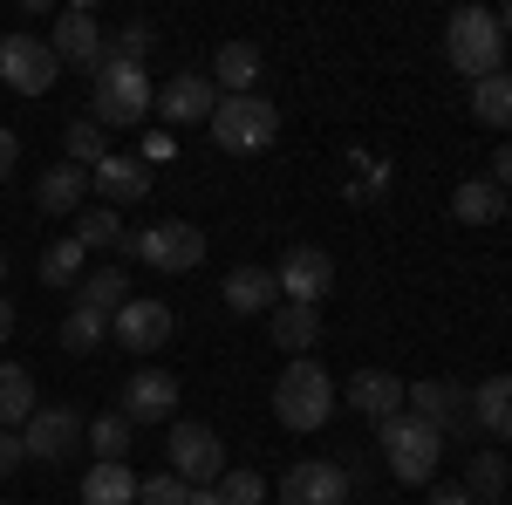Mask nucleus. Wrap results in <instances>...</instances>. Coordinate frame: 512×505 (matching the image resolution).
<instances>
[{
  "label": "nucleus",
  "instance_id": "nucleus-1",
  "mask_svg": "<svg viewBox=\"0 0 512 505\" xmlns=\"http://www.w3.org/2000/svg\"><path fill=\"white\" fill-rule=\"evenodd\" d=\"M444 55H451V69L458 76H499L506 69V28H499V14L492 7H458L451 21H444Z\"/></svg>",
  "mask_w": 512,
  "mask_h": 505
},
{
  "label": "nucleus",
  "instance_id": "nucleus-2",
  "mask_svg": "<svg viewBox=\"0 0 512 505\" xmlns=\"http://www.w3.org/2000/svg\"><path fill=\"white\" fill-rule=\"evenodd\" d=\"M274 417L287 430H328V417H335V383H328V369H321L315 355H301V362H287L274 376Z\"/></svg>",
  "mask_w": 512,
  "mask_h": 505
},
{
  "label": "nucleus",
  "instance_id": "nucleus-3",
  "mask_svg": "<svg viewBox=\"0 0 512 505\" xmlns=\"http://www.w3.org/2000/svg\"><path fill=\"white\" fill-rule=\"evenodd\" d=\"M96 123L103 130H130V123H144L151 110H158V89H151V76H144V62H103L96 69Z\"/></svg>",
  "mask_w": 512,
  "mask_h": 505
},
{
  "label": "nucleus",
  "instance_id": "nucleus-4",
  "mask_svg": "<svg viewBox=\"0 0 512 505\" xmlns=\"http://www.w3.org/2000/svg\"><path fill=\"white\" fill-rule=\"evenodd\" d=\"M280 137V110L253 89V96H219V110H212V144L233 157H260L274 151Z\"/></svg>",
  "mask_w": 512,
  "mask_h": 505
},
{
  "label": "nucleus",
  "instance_id": "nucleus-5",
  "mask_svg": "<svg viewBox=\"0 0 512 505\" xmlns=\"http://www.w3.org/2000/svg\"><path fill=\"white\" fill-rule=\"evenodd\" d=\"M376 437H383V465H390L403 485H431V478H437V451H444V437H437L424 417L396 410L390 424H376Z\"/></svg>",
  "mask_w": 512,
  "mask_h": 505
},
{
  "label": "nucleus",
  "instance_id": "nucleus-6",
  "mask_svg": "<svg viewBox=\"0 0 512 505\" xmlns=\"http://www.w3.org/2000/svg\"><path fill=\"white\" fill-rule=\"evenodd\" d=\"M403 403H410V417H424V424L451 444V437H472L478 417H472V389L465 383H444V376H431V383H410L403 389Z\"/></svg>",
  "mask_w": 512,
  "mask_h": 505
},
{
  "label": "nucleus",
  "instance_id": "nucleus-7",
  "mask_svg": "<svg viewBox=\"0 0 512 505\" xmlns=\"http://www.w3.org/2000/svg\"><path fill=\"white\" fill-rule=\"evenodd\" d=\"M164 458H171V471L185 478V485H219V465H226V437L212 424H171L164 430Z\"/></svg>",
  "mask_w": 512,
  "mask_h": 505
},
{
  "label": "nucleus",
  "instance_id": "nucleus-8",
  "mask_svg": "<svg viewBox=\"0 0 512 505\" xmlns=\"http://www.w3.org/2000/svg\"><path fill=\"white\" fill-rule=\"evenodd\" d=\"M123 253H137L151 273H192L198 260H205V233L185 226V219H158L151 233H137Z\"/></svg>",
  "mask_w": 512,
  "mask_h": 505
},
{
  "label": "nucleus",
  "instance_id": "nucleus-9",
  "mask_svg": "<svg viewBox=\"0 0 512 505\" xmlns=\"http://www.w3.org/2000/svg\"><path fill=\"white\" fill-rule=\"evenodd\" d=\"M48 48H55V62H69V69H89V76L110 62L103 21H96L89 7H62V14H55V35H48Z\"/></svg>",
  "mask_w": 512,
  "mask_h": 505
},
{
  "label": "nucleus",
  "instance_id": "nucleus-10",
  "mask_svg": "<svg viewBox=\"0 0 512 505\" xmlns=\"http://www.w3.org/2000/svg\"><path fill=\"white\" fill-rule=\"evenodd\" d=\"M55 48L41 35H0V82L7 89H21V96H41L48 82H55Z\"/></svg>",
  "mask_w": 512,
  "mask_h": 505
},
{
  "label": "nucleus",
  "instance_id": "nucleus-11",
  "mask_svg": "<svg viewBox=\"0 0 512 505\" xmlns=\"http://www.w3.org/2000/svg\"><path fill=\"white\" fill-rule=\"evenodd\" d=\"M274 280H280V294H287L294 308H321V294L335 287V260H328L321 246H287Z\"/></svg>",
  "mask_w": 512,
  "mask_h": 505
},
{
  "label": "nucleus",
  "instance_id": "nucleus-12",
  "mask_svg": "<svg viewBox=\"0 0 512 505\" xmlns=\"http://www.w3.org/2000/svg\"><path fill=\"white\" fill-rule=\"evenodd\" d=\"M82 430H89V424H82L76 410H69V403H55V410H35V417L21 424V451H28L35 465H62V458L82 444Z\"/></svg>",
  "mask_w": 512,
  "mask_h": 505
},
{
  "label": "nucleus",
  "instance_id": "nucleus-13",
  "mask_svg": "<svg viewBox=\"0 0 512 505\" xmlns=\"http://www.w3.org/2000/svg\"><path fill=\"white\" fill-rule=\"evenodd\" d=\"M280 505H349V465L301 458V465L280 478Z\"/></svg>",
  "mask_w": 512,
  "mask_h": 505
},
{
  "label": "nucleus",
  "instance_id": "nucleus-14",
  "mask_svg": "<svg viewBox=\"0 0 512 505\" xmlns=\"http://www.w3.org/2000/svg\"><path fill=\"white\" fill-rule=\"evenodd\" d=\"M171 328H178V321H171V308H164V301H123L117 321H110V335H117L130 355L164 349V342H171Z\"/></svg>",
  "mask_w": 512,
  "mask_h": 505
},
{
  "label": "nucleus",
  "instance_id": "nucleus-15",
  "mask_svg": "<svg viewBox=\"0 0 512 505\" xmlns=\"http://www.w3.org/2000/svg\"><path fill=\"white\" fill-rule=\"evenodd\" d=\"M130 424H171V410H178V383L164 376V369H137V376H123V403H117Z\"/></svg>",
  "mask_w": 512,
  "mask_h": 505
},
{
  "label": "nucleus",
  "instance_id": "nucleus-16",
  "mask_svg": "<svg viewBox=\"0 0 512 505\" xmlns=\"http://www.w3.org/2000/svg\"><path fill=\"white\" fill-rule=\"evenodd\" d=\"M89 185L103 192V205H144V198H151V164H144V157H117V151H110L96 171H89Z\"/></svg>",
  "mask_w": 512,
  "mask_h": 505
},
{
  "label": "nucleus",
  "instance_id": "nucleus-17",
  "mask_svg": "<svg viewBox=\"0 0 512 505\" xmlns=\"http://www.w3.org/2000/svg\"><path fill=\"white\" fill-rule=\"evenodd\" d=\"M342 396H349L355 417H369V424H390L396 410H403V383H396L390 369H355Z\"/></svg>",
  "mask_w": 512,
  "mask_h": 505
},
{
  "label": "nucleus",
  "instance_id": "nucleus-18",
  "mask_svg": "<svg viewBox=\"0 0 512 505\" xmlns=\"http://www.w3.org/2000/svg\"><path fill=\"white\" fill-rule=\"evenodd\" d=\"M158 110H164V123H212L219 89H212V76H171L158 89Z\"/></svg>",
  "mask_w": 512,
  "mask_h": 505
},
{
  "label": "nucleus",
  "instance_id": "nucleus-19",
  "mask_svg": "<svg viewBox=\"0 0 512 505\" xmlns=\"http://www.w3.org/2000/svg\"><path fill=\"white\" fill-rule=\"evenodd\" d=\"M226 308H233V314H274L280 308L274 267H233V273H226Z\"/></svg>",
  "mask_w": 512,
  "mask_h": 505
},
{
  "label": "nucleus",
  "instance_id": "nucleus-20",
  "mask_svg": "<svg viewBox=\"0 0 512 505\" xmlns=\"http://www.w3.org/2000/svg\"><path fill=\"white\" fill-rule=\"evenodd\" d=\"M212 89L219 96H253V82H260V48L253 41H219V62H212Z\"/></svg>",
  "mask_w": 512,
  "mask_h": 505
},
{
  "label": "nucleus",
  "instance_id": "nucleus-21",
  "mask_svg": "<svg viewBox=\"0 0 512 505\" xmlns=\"http://www.w3.org/2000/svg\"><path fill=\"white\" fill-rule=\"evenodd\" d=\"M315 342H321V314L280 301L274 308V349L287 355V362H301V355H315Z\"/></svg>",
  "mask_w": 512,
  "mask_h": 505
},
{
  "label": "nucleus",
  "instance_id": "nucleus-22",
  "mask_svg": "<svg viewBox=\"0 0 512 505\" xmlns=\"http://www.w3.org/2000/svg\"><path fill=\"white\" fill-rule=\"evenodd\" d=\"M82 192H89V171H82V164H48V171H41V185H35L41 212H55V219L82 212Z\"/></svg>",
  "mask_w": 512,
  "mask_h": 505
},
{
  "label": "nucleus",
  "instance_id": "nucleus-23",
  "mask_svg": "<svg viewBox=\"0 0 512 505\" xmlns=\"http://www.w3.org/2000/svg\"><path fill=\"white\" fill-rule=\"evenodd\" d=\"M35 376L21 369V362H0V430H21L35 417Z\"/></svg>",
  "mask_w": 512,
  "mask_h": 505
},
{
  "label": "nucleus",
  "instance_id": "nucleus-24",
  "mask_svg": "<svg viewBox=\"0 0 512 505\" xmlns=\"http://www.w3.org/2000/svg\"><path fill=\"white\" fill-rule=\"evenodd\" d=\"M82 444H89V451H96V465H123V451H130V444H137V424H130V417H123V410H103V417H96V424L82 430Z\"/></svg>",
  "mask_w": 512,
  "mask_h": 505
},
{
  "label": "nucleus",
  "instance_id": "nucleus-25",
  "mask_svg": "<svg viewBox=\"0 0 512 505\" xmlns=\"http://www.w3.org/2000/svg\"><path fill=\"white\" fill-rule=\"evenodd\" d=\"M472 417L485 437H512V376H492L472 389Z\"/></svg>",
  "mask_w": 512,
  "mask_h": 505
},
{
  "label": "nucleus",
  "instance_id": "nucleus-26",
  "mask_svg": "<svg viewBox=\"0 0 512 505\" xmlns=\"http://www.w3.org/2000/svg\"><path fill=\"white\" fill-rule=\"evenodd\" d=\"M451 212H458L465 226H492V219H506V192H499L492 178H465L458 198H451Z\"/></svg>",
  "mask_w": 512,
  "mask_h": 505
},
{
  "label": "nucleus",
  "instance_id": "nucleus-27",
  "mask_svg": "<svg viewBox=\"0 0 512 505\" xmlns=\"http://www.w3.org/2000/svg\"><path fill=\"white\" fill-rule=\"evenodd\" d=\"M472 117L485 123V130H512V69L472 82Z\"/></svg>",
  "mask_w": 512,
  "mask_h": 505
},
{
  "label": "nucleus",
  "instance_id": "nucleus-28",
  "mask_svg": "<svg viewBox=\"0 0 512 505\" xmlns=\"http://www.w3.org/2000/svg\"><path fill=\"white\" fill-rule=\"evenodd\" d=\"M82 505H137V478H130V465H89V478H82Z\"/></svg>",
  "mask_w": 512,
  "mask_h": 505
},
{
  "label": "nucleus",
  "instance_id": "nucleus-29",
  "mask_svg": "<svg viewBox=\"0 0 512 505\" xmlns=\"http://www.w3.org/2000/svg\"><path fill=\"white\" fill-rule=\"evenodd\" d=\"M130 301V280H123L117 267H96V273H82V294H76V308H96V314H110L117 321V308Z\"/></svg>",
  "mask_w": 512,
  "mask_h": 505
},
{
  "label": "nucleus",
  "instance_id": "nucleus-30",
  "mask_svg": "<svg viewBox=\"0 0 512 505\" xmlns=\"http://www.w3.org/2000/svg\"><path fill=\"white\" fill-rule=\"evenodd\" d=\"M55 335H62V349L89 355V349H103V342H110V314H96V308H69Z\"/></svg>",
  "mask_w": 512,
  "mask_h": 505
},
{
  "label": "nucleus",
  "instance_id": "nucleus-31",
  "mask_svg": "<svg viewBox=\"0 0 512 505\" xmlns=\"http://www.w3.org/2000/svg\"><path fill=\"white\" fill-rule=\"evenodd\" d=\"M62 151H69V164L96 171V164L110 157V137H103V123H96V117H76L69 130H62Z\"/></svg>",
  "mask_w": 512,
  "mask_h": 505
},
{
  "label": "nucleus",
  "instance_id": "nucleus-32",
  "mask_svg": "<svg viewBox=\"0 0 512 505\" xmlns=\"http://www.w3.org/2000/svg\"><path fill=\"white\" fill-rule=\"evenodd\" d=\"M76 239H82V253H89V246H130V233H123V219H117V205L76 212Z\"/></svg>",
  "mask_w": 512,
  "mask_h": 505
},
{
  "label": "nucleus",
  "instance_id": "nucleus-33",
  "mask_svg": "<svg viewBox=\"0 0 512 505\" xmlns=\"http://www.w3.org/2000/svg\"><path fill=\"white\" fill-rule=\"evenodd\" d=\"M41 280L48 287H69V280H82V239H48V253H41Z\"/></svg>",
  "mask_w": 512,
  "mask_h": 505
},
{
  "label": "nucleus",
  "instance_id": "nucleus-34",
  "mask_svg": "<svg viewBox=\"0 0 512 505\" xmlns=\"http://www.w3.org/2000/svg\"><path fill=\"white\" fill-rule=\"evenodd\" d=\"M465 492H472V499H499V492H506V458H499V451H472Z\"/></svg>",
  "mask_w": 512,
  "mask_h": 505
},
{
  "label": "nucleus",
  "instance_id": "nucleus-35",
  "mask_svg": "<svg viewBox=\"0 0 512 505\" xmlns=\"http://www.w3.org/2000/svg\"><path fill=\"white\" fill-rule=\"evenodd\" d=\"M212 492H219V505H260L267 499V478H260V471H219Z\"/></svg>",
  "mask_w": 512,
  "mask_h": 505
},
{
  "label": "nucleus",
  "instance_id": "nucleus-36",
  "mask_svg": "<svg viewBox=\"0 0 512 505\" xmlns=\"http://www.w3.org/2000/svg\"><path fill=\"white\" fill-rule=\"evenodd\" d=\"M185 478L178 471H158V478H137V505H185Z\"/></svg>",
  "mask_w": 512,
  "mask_h": 505
},
{
  "label": "nucleus",
  "instance_id": "nucleus-37",
  "mask_svg": "<svg viewBox=\"0 0 512 505\" xmlns=\"http://www.w3.org/2000/svg\"><path fill=\"white\" fill-rule=\"evenodd\" d=\"M151 21H123L117 28V41H110V55H117V62H144V55H151Z\"/></svg>",
  "mask_w": 512,
  "mask_h": 505
},
{
  "label": "nucleus",
  "instance_id": "nucleus-38",
  "mask_svg": "<svg viewBox=\"0 0 512 505\" xmlns=\"http://www.w3.org/2000/svg\"><path fill=\"white\" fill-rule=\"evenodd\" d=\"M21 465H28V451H21V430H0V478H14Z\"/></svg>",
  "mask_w": 512,
  "mask_h": 505
},
{
  "label": "nucleus",
  "instance_id": "nucleus-39",
  "mask_svg": "<svg viewBox=\"0 0 512 505\" xmlns=\"http://www.w3.org/2000/svg\"><path fill=\"white\" fill-rule=\"evenodd\" d=\"M492 185L512 198V144H499V151H492Z\"/></svg>",
  "mask_w": 512,
  "mask_h": 505
},
{
  "label": "nucleus",
  "instance_id": "nucleus-40",
  "mask_svg": "<svg viewBox=\"0 0 512 505\" xmlns=\"http://www.w3.org/2000/svg\"><path fill=\"white\" fill-rule=\"evenodd\" d=\"M144 164H171V137H164V130L144 137Z\"/></svg>",
  "mask_w": 512,
  "mask_h": 505
},
{
  "label": "nucleus",
  "instance_id": "nucleus-41",
  "mask_svg": "<svg viewBox=\"0 0 512 505\" xmlns=\"http://www.w3.org/2000/svg\"><path fill=\"white\" fill-rule=\"evenodd\" d=\"M424 505H472V492L465 485H437V492H424Z\"/></svg>",
  "mask_w": 512,
  "mask_h": 505
},
{
  "label": "nucleus",
  "instance_id": "nucleus-42",
  "mask_svg": "<svg viewBox=\"0 0 512 505\" xmlns=\"http://www.w3.org/2000/svg\"><path fill=\"white\" fill-rule=\"evenodd\" d=\"M14 157H21V144H14V130H0V185H7V171H14Z\"/></svg>",
  "mask_w": 512,
  "mask_h": 505
},
{
  "label": "nucleus",
  "instance_id": "nucleus-43",
  "mask_svg": "<svg viewBox=\"0 0 512 505\" xmlns=\"http://www.w3.org/2000/svg\"><path fill=\"white\" fill-rule=\"evenodd\" d=\"M185 505H219V492H212V485H192V492H185Z\"/></svg>",
  "mask_w": 512,
  "mask_h": 505
},
{
  "label": "nucleus",
  "instance_id": "nucleus-44",
  "mask_svg": "<svg viewBox=\"0 0 512 505\" xmlns=\"http://www.w3.org/2000/svg\"><path fill=\"white\" fill-rule=\"evenodd\" d=\"M7 335H14V301L0 294V342H7Z\"/></svg>",
  "mask_w": 512,
  "mask_h": 505
},
{
  "label": "nucleus",
  "instance_id": "nucleus-45",
  "mask_svg": "<svg viewBox=\"0 0 512 505\" xmlns=\"http://www.w3.org/2000/svg\"><path fill=\"white\" fill-rule=\"evenodd\" d=\"M499 28H506V35H512V7H506V14H499Z\"/></svg>",
  "mask_w": 512,
  "mask_h": 505
},
{
  "label": "nucleus",
  "instance_id": "nucleus-46",
  "mask_svg": "<svg viewBox=\"0 0 512 505\" xmlns=\"http://www.w3.org/2000/svg\"><path fill=\"white\" fill-rule=\"evenodd\" d=\"M472 505H499V499H472Z\"/></svg>",
  "mask_w": 512,
  "mask_h": 505
},
{
  "label": "nucleus",
  "instance_id": "nucleus-47",
  "mask_svg": "<svg viewBox=\"0 0 512 505\" xmlns=\"http://www.w3.org/2000/svg\"><path fill=\"white\" fill-rule=\"evenodd\" d=\"M0 273H7V253H0Z\"/></svg>",
  "mask_w": 512,
  "mask_h": 505
},
{
  "label": "nucleus",
  "instance_id": "nucleus-48",
  "mask_svg": "<svg viewBox=\"0 0 512 505\" xmlns=\"http://www.w3.org/2000/svg\"><path fill=\"white\" fill-rule=\"evenodd\" d=\"M506 219H512V198H506Z\"/></svg>",
  "mask_w": 512,
  "mask_h": 505
}]
</instances>
